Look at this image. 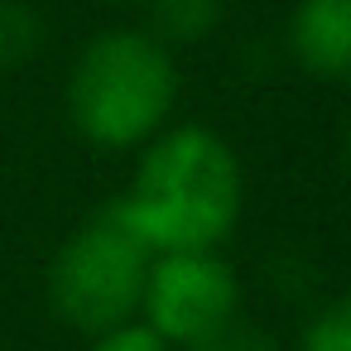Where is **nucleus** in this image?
Listing matches in <instances>:
<instances>
[{"label": "nucleus", "mask_w": 351, "mask_h": 351, "mask_svg": "<svg viewBox=\"0 0 351 351\" xmlns=\"http://www.w3.org/2000/svg\"><path fill=\"white\" fill-rule=\"evenodd\" d=\"M149 265H154V250L135 236V226L111 202L63 241L49 269V303L77 332H92V337L111 332L140 313Z\"/></svg>", "instance_id": "obj_3"}, {"label": "nucleus", "mask_w": 351, "mask_h": 351, "mask_svg": "<svg viewBox=\"0 0 351 351\" xmlns=\"http://www.w3.org/2000/svg\"><path fill=\"white\" fill-rule=\"evenodd\" d=\"M226 0H149V29L164 49H188L217 34Z\"/></svg>", "instance_id": "obj_6"}, {"label": "nucleus", "mask_w": 351, "mask_h": 351, "mask_svg": "<svg viewBox=\"0 0 351 351\" xmlns=\"http://www.w3.org/2000/svg\"><path fill=\"white\" fill-rule=\"evenodd\" d=\"M39 15L25 0H0V68H20L39 49Z\"/></svg>", "instance_id": "obj_7"}, {"label": "nucleus", "mask_w": 351, "mask_h": 351, "mask_svg": "<svg viewBox=\"0 0 351 351\" xmlns=\"http://www.w3.org/2000/svg\"><path fill=\"white\" fill-rule=\"evenodd\" d=\"M178 101L173 53L140 29H111L82 49L68 77V116L97 149H135Z\"/></svg>", "instance_id": "obj_2"}, {"label": "nucleus", "mask_w": 351, "mask_h": 351, "mask_svg": "<svg viewBox=\"0 0 351 351\" xmlns=\"http://www.w3.org/2000/svg\"><path fill=\"white\" fill-rule=\"evenodd\" d=\"M341 164H346V173H351V121H346V130H341Z\"/></svg>", "instance_id": "obj_11"}, {"label": "nucleus", "mask_w": 351, "mask_h": 351, "mask_svg": "<svg viewBox=\"0 0 351 351\" xmlns=\"http://www.w3.org/2000/svg\"><path fill=\"white\" fill-rule=\"evenodd\" d=\"M116 207L154 255L217 250L241 217V159L217 130L178 125L145 149Z\"/></svg>", "instance_id": "obj_1"}, {"label": "nucleus", "mask_w": 351, "mask_h": 351, "mask_svg": "<svg viewBox=\"0 0 351 351\" xmlns=\"http://www.w3.org/2000/svg\"><path fill=\"white\" fill-rule=\"evenodd\" d=\"M241 303V279L217 250H169L154 255L140 313L169 346H193L226 327Z\"/></svg>", "instance_id": "obj_4"}, {"label": "nucleus", "mask_w": 351, "mask_h": 351, "mask_svg": "<svg viewBox=\"0 0 351 351\" xmlns=\"http://www.w3.org/2000/svg\"><path fill=\"white\" fill-rule=\"evenodd\" d=\"M188 351H274V341L260 332V327H250V322H226V327H217L212 337H202V341H193Z\"/></svg>", "instance_id": "obj_9"}, {"label": "nucleus", "mask_w": 351, "mask_h": 351, "mask_svg": "<svg viewBox=\"0 0 351 351\" xmlns=\"http://www.w3.org/2000/svg\"><path fill=\"white\" fill-rule=\"evenodd\" d=\"M289 49L303 73L322 82H351V0H298L289 20Z\"/></svg>", "instance_id": "obj_5"}, {"label": "nucleus", "mask_w": 351, "mask_h": 351, "mask_svg": "<svg viewBox=\"0 0 351 351\" xmlns=\"http://www.w3.org/2000/svg\"><path fill=\"white\" fill-rule=\"evenodd\" d=\"M298 351H351V293L322 303L298 337Z\"/></svg>", "instance_id": "obj_8"}, {"label": "nucleus", "mask_w": 351, "mask_h": 351, "mask_svg": "<svg viewBox=\"0 0 351 351\" xmlns=\"http://www.w3.org/2000/svg\"><path fill=\"white\" fill-rule=\"evenodd\" d=\"M92 351H169V341L149 322H121L111 332H97V346Z\"/></svg>", "instance_id": "obj_10"}]
</instances>
